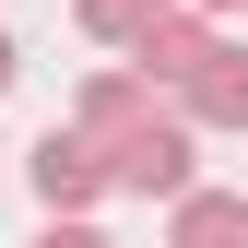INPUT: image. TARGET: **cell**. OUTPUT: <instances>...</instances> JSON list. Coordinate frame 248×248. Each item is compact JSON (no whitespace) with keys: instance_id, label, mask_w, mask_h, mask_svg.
<instances>
[{"instance_id":"9","label":"cell","mask_w":248,"mask_h":248,"mask_svg":"<svg viewBox=\"0 0 248 248\" xmlns=\"http://www.w3.org/2000/svg\"><path fill=\"white\" fill-rule=\"evenodd\" d=\"M12 71H24V47H12V36H0V95H12Z\"/></svg>"},{"instance_id":"6","label":"cell","mask_w":248,"mask_h":248,"mask_svg":"<svg viewBox=\"0 0 248 248\" xmlns=\"http://www.w3.org/2000/svg\"><path fill=\"white\" fill-rule=\"evenodd\" d=\"M166 248H248V189H189L166 213Z\"/></svg>"},{"instance_id":"2","label":"cell","mask_w":248,"mask_h":248,"mask_svg":"<svg viewBox=\"0 0 248 248\" xmlns=\"http://www.w3.org/2000/svg\"><path fill=\"white\" fill-rule=\"evenodd\" d=\"M24 177H36V201H47V225H83L118 177H107V142L95 130H47L36 154H24Z\"/></svg>"},{"instance_id":"1","label":"cell","mask_w":248,"mask_h":248,"mask_svg":"<svg viewBox=\"0 0 248 248\" xmlns=\"http://www.w3.org/2000/svg\"><path fill=\"white\" fill-rule=\"evenodd\" d=\"M107 177H118V189H130V201H189L201 189V130H189V118H142V130L130 142H107Z\"/></svg>"},{"instance_id":"7","label":"cell","mask_w":248,"mask_h":248,"mask_svg":"<svg viewBox=\"0 0 248 248\" xmlns=\"http://www.w3.org/2000/svg\"><path fill=\"white\" fill-rule=\"evenodd\" d=\"M154 24H177V0H83V36L95 47H142Z\"/></svg>"},{"instance_id":"8","label":"cell","mask_w":248,"mask_h":248,"mask_svg":"<svg viewBox=\"0 0 248 248\" xmlns=\"http://www.w3.org/2000/svg\"><path fill=\"white\" fill-rule=\"evenodd\" d=\"M36 248H107V236H95V225H47Z\"/></svg>"},{"instance_id":"10","label":"cell","mask_w":248,"mask_h":248,"mask_svg":"<svg viewBox=\"0 0 248 248\" xmlns=\"http://www.w3.org/2000/svg\"><path fill=\"white\" fill-rule=\"evenodd\" d=\"M201 12H213V24H225V12H248V0H201Z\"/></svg>"},{"instance_id":"5","label":"cell","mask_w":248,"mask_h":248,"mask_svg":"<svg viewBox=\"0 0 248 248\" xmlns=\"http://www.w3.org/2000/svg\"><path fill=\"white\" fill-rule=\"evenodd\" d=\"M177 118H189V130H248V47H236V36L201 59V83L177 95Z\"/></svg>"},{"instance_id":"3","label":"cell","mask_w":248,"mask_h":248,"mask_svg":"<svg viewBox=\"0 0 248 248\" xmlns=\"http://www.w3.org/2000/svg\"><path fill=\"white\" fill-rule=\"evenodd\" d=\"M213 47H225V36H213V12H177V24H154V36L130 47V71L154 83V95H189V83H201V59Z\"/></svg>"},{"instance_id":"4","label":"cell","mask_w":248,"mask_h":248,"mask_svg":"<svg viewBox=\"0 0 248 248\" xmlns=\"http://www.w3.org/2000/svg\"><path fill=\"white\" fill-rule=\"evenodd\" d=\"M142 118H166V107H154V83L130 71V59H118V71H95V83H83V107H71V130H95V142H130Z\"/></svg>"}]
</instances>
